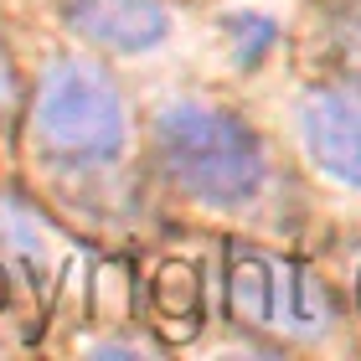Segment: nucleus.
Listing matches in <instances>:
<instances>
[{
  "label": "nucleus",
  "mask_w": 361,
  "mask_h": 361,
  "mask_svg": "<svg viewBox=\"0 0 361 361\" xmlns=\"http://www.w3.org/2000/svg\"><path fill=\"white\" fill-rule=\"evenodd\" d=\"M155 155L191 202L233 212L258 202L269 176L264 145L238 114L212 104H166L155 114Z\"/></svg>",
  "instance_id": "obj_1"
},
{
  "label": "nucleus",
  "mask_w": 361,
  "mask_h": 361,
  "mask_svg": "<svg viewBox=\"0 0 361 361\" xmlns=\"http://www.w3.org/2000/svg\"><path fill=\"white\" fill-rule=\"evenodd\" d=\"M227 310L238 325L284 341H310L336 320V300L310 264L243 243L227 248Z\"/></svg>",
  "instance_id": "obj_3"
},
{
  "label": "nucleus",
  "mask_w": 361,
  "mask_h": 361,
  "mask_svg": "<svg viewBox=\"0 0 361 361\" xmlns=\"http://www.w3.org/2000/svg\"><path fill=\"white\" fill-rule=\"evenodd\" d=\"M6 109H11V73L0 68V114H6Z\"/></svg>",
  "instance_id": "obj_10"
},
{
  "label": "nucleus",
  "mask_w": 361,
  "mask_h": 361,
  "mask_svg": "<svg viewBox=\"0 0 361 361\" xmlns=\"http://www.w3.org/2000/svg\"><path fill=\"white\" fill-rule=\"evenodd\" d=\"M0 238H6L11 248H21V253H26V264H37L42 238H37V227L26 222V212L16 207V202H6V196H0Z\"/></svg>",
  "instance_id": "obj_7"
},
{
  "label": "nucleus",
  "mask_w": 361,
  "mask_h": 361,
  "mask_svg": "<svg viewBox=\"0 0 361 361\" xmlns=\"http://www.w3.org/2000/svg\"><path fill=\"white\" fill-rule=\"evenodd\" d=\"M93 356H150V346H135V341H104V346H93Z\"/></svg>",
  "instance_id": "obj_9"
},
{
  "label": "nucleus",
  "mask_w": 361,
  "mask_h": 361,
  "mask_svg": "<svg viewBox=\"0 0 361 361\" xmlns=\"http://www.w3.org/2000/svg\"><path fill=\"white\" fill-rule=\"evenodd\" d=\"M31 135H37L57 160H73V166H109V160L124 155V140H129L124 93L114 88V78L104 68L62 57V62H52V73H47L42 88H37Z\"/></svg>",
  "instance_id": "obj_2"
},
{
  "label": "nucleus",
  "mask_w": 361,
  "mask_h": 361,
  "mask_svg": "<svg viewBox=\"0 0 361 361\" xmlns=\"http://www.w3.org/2000/svg\"><path fill=\"white\" fill-rule=\"evenodd\" d=\"M300 140L325 176L361 186V83L310 93L300 104Z\"/></svg>",
  "instance_id": "obj_4"
},
{
  "label": "nucleus",
  "mask_w": 361,
  "mask_h": 361,
  "mask_svg": "<svg viewBox=\"0 0 361 361\" xmlns=\"http://www.w3.org/2000/svg\"><path fill=\"white\" fill-rule=\"evenodd\" d=\"M150 320L171 346H186L207 320L202 269L186 264V258H166V264L150 274Z\"/></svg>",
  "instance_id": "obj_6"
},
{
  "label": "nucleus",
  "mask_w": 361,
  "mask_h": 361,
  "mask_svg": "<svg viewBox=\"0 0 361 361\" xmlns=\"http://www.w3.org/2000/svg\"><path fill=\"white\" fill-rule=\"evenodd\" d=\"M6 294H11V284H6V264H0V310H6Z\"/></svg>",
  "instance_id": "obj_11"
},
{
  "label": "nucleus",
  "mask_w": 361,
  "mask_h": 361,
  "mask_svg": "<svg viewBox=\"0 0 361 361\" xmlns=\"http://www.w3.org/2000/svg\"><path fill=\"white\" fill-rule=\"evenodd\" d=\"M336 52H341V62H346V68L361 78V6L356 11H341L336 16Z\"/></svg>",
  "instance_id": "obj_8"
},
{
  "label": "nucleus",
  "mask_w": 361,
  "mask_h": 361,
  "mask_svg": "<svg viewBox=\"0 0 361 361\" xmlns=\"http://www.w3.org/2000/svg\"><path fill=\"white\" fill-rule=\"evenodd\" d=\"M68 26L104 52L140 57L171 37V11L160 0H68Z\"/></svg>",
  "instance_id": "obj_5"
}]
</instances>
